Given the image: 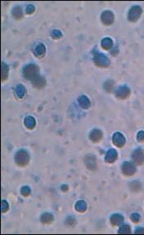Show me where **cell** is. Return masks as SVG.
<instances>
[{
  "label": "cell",
  "mask_w": 144,
  "mask_h": 235,
  "mask_svg": "<svg viewBox=\"0 0 144 235\" xmlns=\"http://www.w3.org/2000/svg\"><path fill=\"white\" fill-rule=\"evenodd\" d=\"M142 10L139 7H133L130 12V19L131 21H136L141 15Z\"/></svg>",
  "instance_id": "obj_1"
},
{
  "label": "cell",
  "mask_w": 144,
  "mask_h": 235,
  "mask_svg": "<svg viewBox=\"0 0 144 235\" xmlns=\"http://www.w3.org/2000/svg\"><path fill=\"white\" fill-rule=\"evenodd\" d=\"M102 20H103V23L106 24V25L112 24L113 22V20H114V16H113L112 12H109V11L103 12V15H102Z\"/></svg>",
  "instance_id": "obj_2"
},
{
  "label": "cell",
  "mask_w": 144,
  "mask_h": 235,
  "mask_svg": "<svg viewBox=\"0 0 144 235\" xmlns=\"http://www.w3.org/2000/svg\"><path fill=\"white\" fill-rule=\"evenodd\" d=\"M133 159L135 160L138 164H141V162L144 160V154L142 152L141 150H137L135 153H133Z\"/></svg>",
  "instance_id": "obj_3"
},
{
  "label": "cell",
  "mask_w": 144,
  "mask_h": 235,
  "mask_svg": "<svg viewBox=\"0 0 144 235\" xmlns=\"http://www.w3.org/2000/svg\"><path fill=\"white\" fill-rule=\"evenodd\" d=\"M129 162H125V164H124L123 166V169H124V173L127 174L128 173V171H130V174H132L133 171H130V169H132V170H134V168H133V167L132 165L130 164H128Z\"/></svg>",
  "instance_id": "obj_4"
},
{
  "label": "cell",
  "mask_w": 144,
  "mask_h": 235,
  "mask_svg": "<svg viewBox=\"0 0 144 235\" xmlns=\"http://www.w3.org/2000/svg\"><path fill=\"white\" fill-rule=\"evenodd\" d=\"M114 141H115V143H116V144H117V145H120V146H121V145H122V144L124 143V139L123 138V136H122V135L121 136V138L118 139L117 137H116V135H115Z\"/></svg>",
  "instance_id": "obj_5"
},
{
  "label": "cell",
  "mask_w": 144,
  "mask_h": 235,
  "mask_svg": "<svg viewBox=\"0 0 144 235\" xmlns=\"http://www.w3.org/2000/svg\"><path fill=\"white\" fill-rule=\"evenodd\" d=\"M105 44H106V46L104 47L105 48H109L110 47H112V42L110 40V38H105L103 41V45H105Z\"/></svg>",
  "instance_id": "obj_6"
}]
</instances>
